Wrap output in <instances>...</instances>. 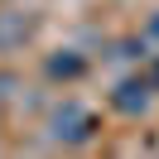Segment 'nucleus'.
<instances>
[{"label": "nucleus", "instance_id": "obj_1", "mask_svg": "<svg viewBox=\"0 0 159 159\" xmlns=\"http://www.w3.org/2000/svg\"><path fill=\"white\" fill-rule=\"evenodd\" d=\"M48 140L53 145H63V149H82V145H92L97 140V130H101V120H97V111L92 106H82V101H58V106L48 111Z\"/></svg>", "mask_w": 159, "mask_h": 159}, {"label": "nucleus", "instance_id": "obj_2", "mask_svg": "<svg viewBox=\"0 0 159 159\" xmlns=\"http://www.w3.org/2000/svg\"><path fill=\"white\" fill-rule=\"evenodd\" d=\"M111 111L116 116H145L149 106H154V87H149V77L145 72H125V77H116V87H111Z\"/></svg>", "mask_w": 159, "mask_h": 159}, {"label": "nucleus", "instance_id": "obj_3", "mask_svg": "<svg viewBox=\"0 0 159 159\" xmlns=\"http://www.w3.org/2000/svg\"><path fill=\"white\" fill-rule=\"evenodd\" d=\"M34 34H39V15L34 10H15V5L0 10V53H20Z\"/></svg>", "mask_w": 159, "mask_h": 159}, {"label": "nucleus", "instance_id": "obj_4", "mask_svg": "<svg viewBox=\"0 0 159 159\" xmlns=\"http://www.w3.org/2000/svg\"><path fill=\"white\" fill-rule=\"evenodd\" d=\"M87 53L82 48H53L48 58H43V77L48 82H63V87H68V82H82L87 77Z\"/></svg>", "mask_w": 159, "mask_h": 159}, {"label": "nucleus", "instance_id": "obj_5", "mask_svg": "<svg viewBox=\"0 0 159 159\" xmlns=\"http://www.w3.org/2000/svg\"><path fill=\"white\" fill-rule=\"evenodd\" d=\"M145 77H149V87H154V92H159V53H154V58H149V63H145Z\"/></svg>", "mask_w": 159, "mask_h": 159}, {"label": "nucleus", "instance_id": "obj_6", "mask_svg": "<svg viewBox=\"0 0 159 159\" xmlns=\"http://www.w3.org/2000/svg\"><path fill=\"white\" fill-rule=\"evenodd\" d=\"M145 39H159V10H154V15L145 20Z\"/></svg>", "mask_w": 159, "mask_h": 159}]
</instances>
